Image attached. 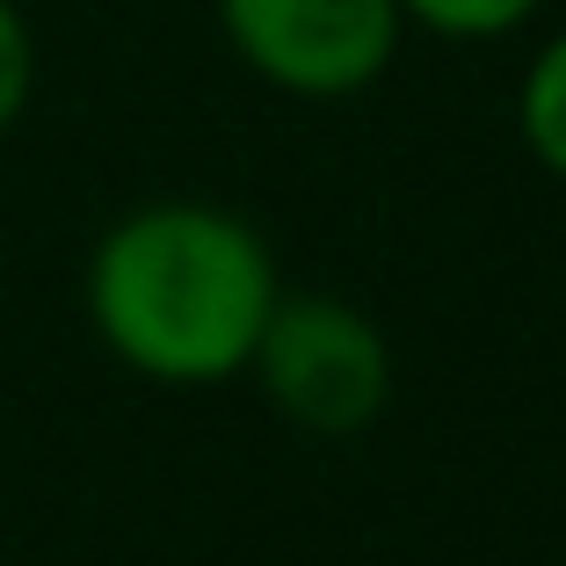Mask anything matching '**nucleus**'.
<instances>
[{"label":"nucleus","instance_id":"2","mask_svg":"<svg viewBox=\"0 0 566 566\" xmlns=\"http://www.w3.org/2000/svg\"><path fill=\"white\" fill-rule=\"evenodd\" d=\"M248 370L291 429L327 443L364 436L392 407V342L364 305L334 291H276Z\"/></svg>","mask_w":566,"mask_h":566},{"label":"nucleus","instance_id":"3","mask_svg":"<svg viewBox=\"0 0 566 566\" xmlns=\"http://www.w3.org/2000/svg\"><path fill=\"white\" fill-rule=\"evenodd\" d=\"M218 36L262 87L291 102H349L392 73L407 44L400 0H211Z\"/></svg>","mask_w":566,"mask_h":566},{"label":"nucleus","instance_id":"6","mask_svg":"<svg viewBox=\"0 0 566 566\" xmlns=\"http://www.w3.org/2000/svg\"><path fill=\"white\" fill-rule=\"evenodd\" d=\"M30 87H36V36H30V15L15 0H0V138L22 124L30 109Z\"/></svg>","mask_w":566,"mask_h":566},{"label":"nucleus","instance_id":"5","mask_svg":"<svg viewBox=\"0 0 566 566\" xmlns=\"http://www.w3.org/2000/svg\"><path fill=\"white\" fill-rule=\"evenodd\" d=\"M552 0H400L407 30L443 36V44H501V36L531 30Z\"/></svg>","mask_w":566,"mask_h":566},{"label":"nucleus","instance_id":"1","mask_svg":"<svg viewBox=\"0 0 566 566\" xmlns=\"http://www.w3.org/2000/svg\"><path fill=\"white\" fill-rule=\"evenodd\" d=\"M269 240L240 211L197 197L138 203L87 254V319L160 385H218L248 370L254 334L276 305Z\"/></svg>","mask_w":566,"mask_h":566},{"label":"nucleus","instance_id":"4","mask_svg":"<svg viewBox=\"0 0 566 566\" xmlns=\"http://www.w3.org/2000/svg\"><path fill=\"white\" fill-rule=\"evenodd\" d=\"M516 132L523 153L545 167L552 182H566V30H552L531 51V66L516 81Z\"/></svg>","mask_w":566,"mask_h":566}]
</instances>
